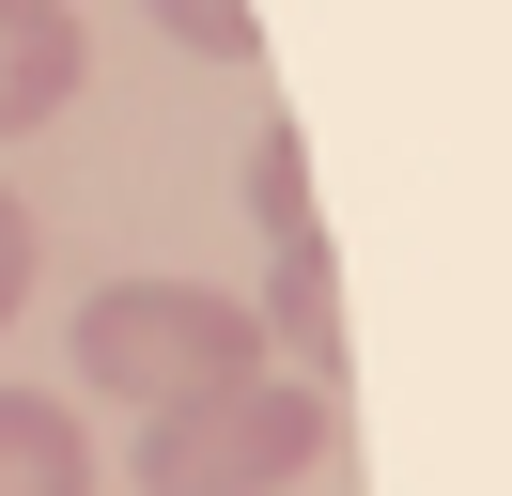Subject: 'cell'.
I'll return each instance as SVG.
<instances>
[{
  "instance_id": "cell-1",
  "label": "cell",
  "mask_w": 512,
  "mask_h": 496,
  "mask_svg": "<svg viewBox=\"0 0 512 496\" xmlns=\"http://www.w3.org/2000/svg\"><path fill=\"white\" fill-rule=\"evenodd\" d=\"M78 372H94V403H202V388H249L264 357V310L218 295V279H109V295H78Z\"/></svg>"
},
{
  "instance_id": "cell-2",
  "label": "cell",
  "mask_w": 512,
  "mask_h": 496,
  "mask_svg": "<svg viewBox=\"0 0 512 496\" xmlns=\"http://www.w3.org/2000/svg\"><path fill=\"white\" fill-rule=\"evenodd\" d=\"M311 450H326V388L249 372V388L140 419V496H280V481H311Z\"/></svg>"
},
{
  "instance_id": "cell-3",
  "label": "cell",
  "mask_w": 512,
  "mask_h": 496,
  "mask_svg": "<svg viewBox=\"0 0 512 496\" xmlns=\"http://www.w3.org/2000/svg\"><path fill=\"white\" fill-rule=\"evenodd\" d=\"M78 78H94V47H78L63 0H0V140L63 124V109H78Z\"/></svg>"
},
{
  "instance_id": "cell-4",
  "label": "cell",
  "mask_w": 512,
  "mask_h": 496,
  "mask_svg": "<svg viewBox=\"0 0 512 496\" xmlns=\"http://www.w3.org/2000/svg\"><path fill=\"white\" fill-rule=\"evenodd\" d=\"M264 357L295 372V388H326V372H342V264H326V248H264Z\"/></svg>"
},
{
  "instance_id": "cell-5",
  "label": "cell",
  "mask_w": 512,
  "mask_h": 496,
  "mask_svg": "<svg viewBox=\"0 0 512 496\" xmlns=\"http://www.w3.org/2000/svg\"><path fill=\"white\" fill-rule=\"evenodd\" d=\"M0 496H94V434L63 388H0Z\"/></svg>"
},
{
  "instance_id": "cell-6",
  "label": "cell",
  "mask_w": 512,
  "mask_h": 496,
  "mask_svg": "<svg viewBox=\"0 0 512 496\" xmlns=\"http://www.w3.org/2000/svg\"><path fill=\"white\" fill-rule=\"evenodd\" d=\"M249 217H264V248H326V217H311V140H295V124L249 140Z\"/></svg>"
},
{
  "instance_id": "cell-7",
  "label": "cell",
  "mask_w": 512,
  "mask_h": 496,
  "mask_svg": "<svg viewBox=\"0 0 512 496\" xmlns=\"http://www.w3.org/2000/svg\"><path fill=\"white\" fill-rule=\"evenodd\" d=\"M156 31H171V47H202V62H249V47H264L249 0H156Z\"/></svg>"
},
{
  "instance_id": "cell-8",
  "label": "cell",
  "mask_w": 512,
  "mask_h": 496,
  "mask_svg": "<svg viewBox=\"0 0 512 496\" xmlns=\"http://www.w3.org/2000/svg\"><path fill=\"white\" fill-rule=\"evenodd\" d=\"M16 295H32V202L0 186V326H16Z\"/></svg>"
}]
</instances>
